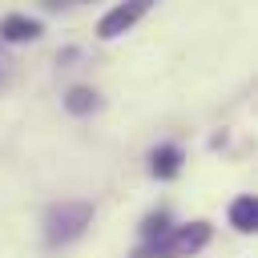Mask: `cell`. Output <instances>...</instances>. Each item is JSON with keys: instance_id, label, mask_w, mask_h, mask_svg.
I'll return each mask as SVG.
<instances>
[{"instance_id": "obj_1", "label": "cell", "mask_w": 258, "mask_h": 258, "mask_svg": "<svg viewBox=\"0 0 258 258\" xmlns=\"http://www.w3.org/2000/svg\"><path fill=\"white\" fill-rule=\"evenodd\" d=\"M206 242H210V226L206 222H189L181 230H165V234L149 238L137 250V258H185V254H198Z\"/></svg>"}, {"instance_id": "obj_2", "label": "cell", "mask_w": 258, "mask_h": 258, "mask_svg": "<svg viewBox=\"0 0 258 258\" xmlns=\"http://www.w3.org/2000/svg\"><path fill=\"white\" fill-rule=\"evenodd\" d=\"M89 218H93V210L85 202H64V206H56L48 214V238L52 242H69L89 226Z\"/></svg>"}, {"instance_id": "obj_3", "label": "cell", "mask_w": 258, "mask_h": 258, "mask_svg": "<svg viewBox=\"0 0 258 258\" xmlns=\"http://www.w3.org/2000/svg\"><path fill=\"white\" fill-rule=\"evenodd\" d=\"M149 4H153V0H125V4H117V8H113V12H109L101 24H97V32H101L105 40L121 36L125 28H133V24H137V20L149 12Z\"/></svg>"}, {"instance_id": "obj_4", "label": "cell", "mask_w": 258, "mask_h": 258, "mask_svg": "<svg viewBox=\"0 0 258 258\" xmlns=\"http://www.w3.org/2000/svg\"><path fill=\"white\" fill-rule=\"evenodd\" d=\"M0 36L4 40H36L40 36V24L28 20V16H4L0 20Z\"/></svg>"}, {"instance_id": "obj_5", "label": "cell", "mask_w": 258, "mask_h": 258, "mask_svg": "<svg viewBox=\"0 0 258 258\" xmlns=\"http://www.w3.org/2000/svg\"><path fill=\"white\" fill-rule=\"evenodd\" d=\"M230 222H234V230H242V234H250L254 226H258V202L250 198V194H242L234 206H230Z\"/></svg>"}, {"instance_id": "obj_6", "label": "cell", "mask_w": 258, "mask_h": 258, "mask_svg": "<svg viewBox=\"0 0 258 258\" xmlns=\"http://www.w3.org/2000/svg\"><path fill=\"white\" fill-rule=\"evenodd\" d=\"M149 169H153V177H173V173L181 169V149H173V145H161V149H153V157H149Z\"/></svg>"}, {"instance_id": "obj_7", "label": "cell", "mask_w": 258, "mask_h": 258, "mask_svg": "<svg viewBox=\"0 0 258 258\" xmlns=\"http://www.w3.org/2000/svg\"><path fill=\"white\" fill-rule=\"evenodd\" d=\"M93 105H97V97H93L89 89H73V93H69V109H73V113H89Z\"/></svg>"}, {"instance_id": "obj_8", "label": "cell", "mask_w": 258, "mask_h": 258, "mask_svg": "<svg viewBox=\"0 0 258 258\" xmlns=\"http://www.w3.org/2000/svg\"><path fill=\"white\" fill-rule=\"evenodd\" d=\"M165 230H169V218H165V214H149V218H145V226H141V234H145V238H157V234H165Z\"/></svg>"}]
</instances>
